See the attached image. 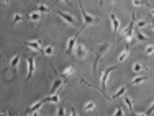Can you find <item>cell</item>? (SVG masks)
Returning <instances> with one entry per match:
<instances>
[{"label": "cell", "instance_id": "cell-1", "mask_svg": "<svg viewBox=\"0 0 154 116\" xmlns=\"http://www.w3.org/2000/svg\"><path fill=\"white\" fill-rule=\"evenodd\" d=\"M135 26H136V15L133 13L131 22H129V23H128V26L125 28L123 31H121V34L125 36V39H126L128 43H131V41H133V34H135Z\"/></svg>", "mask_w": 154, "mask_h": 116}, {"label": "cell", "instance_id": "cell-2", "mask_svg": "<svg viewBox=\"0 0 154 116\" xmlns=\"http://www.w3.org/2000/svg\"><path fill=\"white\" fill-rule=\"evenodd\" d=\"M74 54H76V57L79 59V61H84V59L89 56V48H87L85 44H82V43H77L76 48H74Z\"/></svg>", "mask_w": 154, "mask_h": 116}, {"label": "cell", "instance_id": "cell-3", "mask_svg": "<svg viewBox=\"0 0 154 116\" xmlns=\"http://www.w3.org/2000/svg\"><path fill=\"white\" fill-rule=\"evenodd\" d=\"M56 15L61 16V18L64 20L67 25H71V26H76V25H77V20L71 15V13H67V12H56Z\"/></svg>", "mask_w": 154, "mask_h": 116}, {"label": "cell", "instance_id": "cell-4", "mask_svg": "<svg viewBox=\"0 0 154 116\" xmlns=\"http://www.w3.org/2000/svg\"><path fill=\"white\" fill-rule=\"evenodd\" d=\"M113 70H117V67H108V69H105L103 70V74H102V93L107 97V93H105V87H107V82H108V77H110V74L113 72ZM108 98V97H107Z\"/></svg>", "mask_w": 154, "mask_h": 116}, {"label": "cell", "instance_id": "cell-5", "mask_svg": "<svg viewBox=\"0 0 154 116\" xmlns=\"http://www.w3.org/2000/svg\"><path fill=\"white\" fill-rule=\"evenodd\" d=\"M79 8H80V13H82V18H84V23H85V25H93V23L97 22V18H95V16L87 15V12L82 8V0H79Z\"/></svg>", "mask_w": 154, "mask_h": 116}, {"label": "cell", "instance_id": "cell-6", "mask_svg": "<svg viewBox=\"0 0 154 116\" xmlns=\"http://www.w3.org/2000/svg\"><path fill=\"white\" fill-rule=\"evenodd\" d=\"M46 101H48L46 98H43V100H40L38 103H34V105H31V106H28V108H26V115H34V111L38 113V111L43 108V105L46 103Z\"/></svg>", "mask_w": 154, "mask_h": 116}, {"label": "cell", "instance_id": "cell-7", "mask_svg": "<svg viewBox=\"0 0 154 116\" xmlns=\"http://www.w3.org/2000/svg\"><path fill=\"white\" fill-rule=\"evenodd\" d=\"M110 22H111V31H113V34H117L118 30H120V20H118L117 15L111 13V15H110Z\"/></svg>", "mask_w": 154, "mask_h": 116}, {"label": "cell", "instance_id": "cell-8", "mask_svg": "<svg viewBox=\"0 0 154 116\" xmlns=\"http://www.w3.org/2000/svg\"><path fill=\"white\" fill-rule=\"evenodd\" d=\"M26 65H28L26 80H30L31 77H33V72H34V59H33V57H28V59H26Z\"/></svg>", "mask_w": 154, "mask_h": 116}, {"label": "cell", "instance_id": "cell-9", "mask_svg": "<svg viewBox=\"0 0 154 116\" xmlns=\"http://www.w3.org/2000/svg\"><path fill=\"white\" fill-rule=\"evenodd\" d=\"M77 36H79V34H76V36L69 38V41H67V46H66V54H71V52L74 51V46L77 44Z\"/></svg>", "mask_w": 154, "mask_h": 116}, {"label": "cell", "instance_id": "cell-10", "mask_svg": "<svg viewBox=\"0 0 154 116\" xmlns=\"http://www.w3.org/2000/svg\"><path fill=\"white\" fill-rule=\"evenodd\" d=\"M25 46L30 48V49H33V51H40V49H41V43H40V41H36V39H31V41H25Z\"/></svg>", "mask_w": 154, "mask_h": 116}, {"label": "cell", "instance_id": "cell-11", "mask_svg": "<svg viewBox=\"0 0 154 116\" xmlns=\"http://www.w3.org/2000/svg\"><path fill=\"white\" fill-rule=\"evenodd\" d=\"M62 85H64V77H62V79H56L54 83H52V87H51V90H49V93H56Z\"/></svg>", "mask_w": 154, "mask_h": 116}, {"label": "cell", "instance_id": "cell-12", "mask_svg": "<svg viewBox=\"0 0 154 116\" xmlns=\"http://www.w3.org/2000/svg\"><path fill=\"white\" fill-rule=\"evenodd\" d=\"M125 93H126V87H125V85H121V87H118V90H117V92H113V95L110 97V100H117V98L123 97Z\"/></svg>", "mask_w": 154, "mask_h": 116}, {"label": "cell", "instance_id": "cell-13", "mask_svg": "<svg viewBox=\"0 0 154 116\" xmlns=\"http://www.w3.org/2000/svg\"><path fill=\"white\" fill-rule=\"evenodd\" d=\"M18 62H20V56H18V54L13 56V57L10 59V70H12V72H15V70H16V65H18Z\"/></svg>", "mask_w": 154, "mask_h": 116}, {"label": "cell", "instance_id": "cell-14", "mask_svg": "<svg viewBox=\"0 0 154 116\" xmlns=\"http://www.w3.org/2000/svg\"><path fill=\"white\" fill-rule=\"evenodd\" d=\"M148 80V75H136L135 79L131 80V85H139V83L146 82Z\"/></svg>", "mask_w": 154, "mask_h": 116}, {"label": "cell", "instance_id": "cell-15", "mask_svg": "<svg viewBox=\"0 0 154 116\" xmlns=\"http://www.w3.org/2000/svg\"><path fill=\"white\" fill-rule=\"evenodd\" d=\"M46 100L49 101V103H59V101H61V97H59V95H56V93H49L46 97Z\"/></svg>", "mask_w": 154, "mask_h": 116}, {"label": "cell", "instance_id": "cell-16", "mask_svg": "<svg viewBox=\"0 0 154 116\" xmlns=\"http://www.w3.org/2000/svg\"><path fill=\"white\" fill-rule=\"evenodd\" d=\"M108 48H110V43H102V44H99V52H97V54H99V56H103L105 52L108 51Z\"/></svg>", "mask_w": 154, "mask_h": 116}, {"label": "cell", "instance_id": "cell-17", "mask_svg": "<svg viewBox=\"0 0 154 116\" xmlns=\"http://www.w3.org/2000/svg\"><path fill=\"white\" fill-rule=\"evenodd\" d=\"M74 72H76V67H74V65H69V67H66L64 70H62V77H64V79H66V77L72 75V74H74Z\"/></svg>", "mask_w": 154, "mask_h": 116}, {"label": "cell", "instance_id": "cell-18", "mask_svg": "<svg viewBox=\"0 0 154 116\" xmlns=\"http://www.w3.org/2000/svg\"><path fill=\"white\" fill-rule=\"evenodd\" d=\"M40 18H41V15H40V12H38V10H34V12L30 13V22L36 23V22H40Z\"/></svg>", "mask_w": 154, "mask_h": 116}, {"label": "cell", "instance_id": "cell-19", "mask_svg": "<svg viewBox=\"0 0 154 116\" xmlns=\"http://www.w3.org/2000/svg\"><path fill=\"white\" fill-rule=\"evenodd\" d=\"M123 101H125V105L128 106V110L133 113V101H131V98L126 97V95H123Z\"/></svg>", "mask_w": 154, "mask_h": 116}, {"label": "cell", "instance_id": "cell-20", "mask_svg": "<svg viewBox=\"0 0 154 116\" xmlns=\"http://www.w3.org/2000/svg\"><path fill=\"white\" fill-rule=\"evenodd\" d=\"M135 34H136V38H138V41H148V36H146L144 33H141V30H136Z\"/></svg>", "mask_w": 154, "mask_h": 116}, {"label": "cell", "instance_id": "cell-21", "mask_svg": "<svg viewBox=\"0 0 154 116\" xmlns=\"http://www.w3.org/2000/svg\"><path fill=\"white\" fill-rule=\"evenodd\" d=\"M128 54H129V51H128V48H126V49H123V51H121V52H120V56H118V61H120V62H123V61H125V59H126V57H128Z\"/></svg>", "mask_w": 154, "mask_h": 116}, {"label": "cell", "instance_id": "cell-22", "mask_svg": "<svg viewBox=\"0 0 154 116\" xmlns=\"http://www.w3.org/2000/svg\"><path fill=\"white\" fill-rule=\"evenodd\" d=\"M143 69H144V67H143L141 62H135V64H133V72H135V74H139Z\"/></svg>", "mask_w": 154, "mask_h": 116}, {"label": "cell", "instance_id": "cell-23", "mask_svg": "<svg viewBox=\"0 0 154 116\" xmlns=\"http://www.w3.org/2000/svg\"><path fill=\"white\" fill-rule=\"evenodd\" d=\"M84 110L85 111H93L95 110V103H93V101H87V103L84 105Z\"/></svg>", "mask_w": 154, "mask_h": 116}, {"label": "cell", "instance_id": "cell-24", "mask_svg": "<svg viewBox=\"0 0 154 116\" xmlns=\"http://www.w3.org/2000/svg\"><path fill=\"white\" fill-rule=\"evenodd\" d=\"M43 52H44V56H52V52H54V48H52L51 44H49V46H44V48H43Z\"/></svg>", "mask_w": 154, "mask_h": 116}, {"label": "cell", "instance_id": "cell-25", "mask_svg": "<svg viewBox=\"0 0 154 116\" xmlns=\"http://www.w3.org/2000/svg\"><path fill=\"white\" fill-rule=\"evenodd\" d=\"M133 7H148L146 0H133Z\"/></svg>", "mask_w": 154, "mask_h": 116}, {"label": "cell", "instance_id": "cell-26", "mask_svg": "<svg viewBox=\"0 0 154 116\" xmlns=\"http://www.w3.org/2000/svg\"><path fill=\"white\" fill-rule=\"evenodd\" d=\"M148 26V22L146 20H139V22H136V30H141V28Z\"/></svg>", "mask_w": 154, "mask_h": 116}, {"label": "cell", "instance_id": "cell-27", "mask_svg": "<svg viewBox=\"0 0 154 116\" xmlns=\"http://www.w3.org/2000/svg\"><path fill=\"white\" fill-rule=\"evenodd\" d=\"M36 10H38V12H40V13H44V12H49V8H48L46 5H38V7H36Z\"/></svg>", "mask_w": 154, "mask_h": 116}, {"label": "cell", "instance_id": "cell-28", "mask_svg": "<svg viewBox=\"0 0 154 116\" xmlns=\"http://www.w3.org/2000/svg\"><path fill=\"white\" fill-rule=\"evenodd\" d=\"M64 113H66V111H64V106L58 103V108H56V115H64Z\"/></svg>", "mask_w": 154, "mask_h": 116}, {"label": "cell", "instance_id": "cell-29", "mask_svg": "<svg viewBox=\"0 0 154 116\" xmlns=\"http://www.w3.org/2000/svg\"><path fill=\"white\" fill-rule=\"evenodd\" d=\"M22 18H23V16L20 15V13H15V15H13V23H20V22H22Z\"/></svg>", "mask_w": 154, "mask_h": 116}, {"label": "cell", "instance_id": "cell-30", "mask_svg": "<svg viewBox=\"0 0 154 116\" xmlns=\"http://www.w3.org/2000/svg\"><path fill=\"white\" fill-rule=\"evenodd\" d=\"M146 54H148V56L154 54V46H153V44H149V46H146Z\"/></svg>", "mask_w": 154, "mask_h": 116}, {"label": "cell", "instance_id": "cell-31", "mask_svg": "<svg viewBox=\"0 0 154 116\" xmlns=\"http://www.w3.org/2000/svg\"><path fill=\"white\" fill-rule=\"evenodd\" d=\"M153 111H154V103H153V105H151V106H149V108H148V110H146V111H144V115H151V113H153Z\"/></svg>", "mask_w": 154, "mask_h": 116}, {"label": "cell", "instance_id": "cell-32", "mask_svg": "<svg viewBox=\"0 0 154 116\" xmlns=\"http://www.w3.org/2000/svg\"><path fill=\"white\" fill-rule=\"evenodd\" d=\"M113 115H125V113H123V110H121V108H117V110L113 111Z\"/></svg>", "mask_w": 154, "mask_h": 116}, {"label": "cell", "instance_id": "cell-33", "mask_svg": "<svg viewBox=\"0 0 154 116\" xmlns=\"http://www.w3.org/2000/svg\"><path fill=\"white\" fill-rule=\"evenodd\" d=\"M61 2H66V3H69V0H61Z\"/></svg>", "mask_w": 154, "mask_h": 116}, {"label": "cell", "instance_id": "cell-34", "mask_svg": "<svg viewBox=\"0 0 154 116\" xmlns=\"http://www.w3.org/2000/svg\"><path fill=\"white\" fill-rule=\"evenodd\" d=\"M10 2V0H3V3H8Z\"/></svg>", "mask_w": 154, "mask_h": 116}, {"label": "cell", "instance_id": "cell-35", "mask_svg": "<svg viewBox=\"0 0 154 116\" xmlns=\"http://www.w3.org/2000/svg\"><path fill=\"white\" fill-rule=\"evenodd\" d=\"M99 3H100V5H102V3H103V0H99Z\"/></svg>", "mask_w": 154, "mask_h": 116}, {"label": "cell", "instance_id": "cell-36", "mask_svg": "<svg viewBox=\"0 0 154 116\" xmlns=\"http://www.w3.org/2000/svg\"><path fill=\"white\" fill-rule=\"evenodd\" d=\"M151 26H153V31H154V22H153V25H151Z\"/></svg>", "mask_w": 154, "mask_h": 116}, {"label": "cell", "instance_id": "cell-37", "mask_svg": "<svg viewBox=\"0 0 154 116\" xmlns=\"http://www.w3.org/2000/svg\"><path fill=\"white\" fill-rule=\"evenodd\" d=\"M151 13H153V15H154V10H153V12H151Z\"/></svg>", "mask_w": 154, "mask_h": 116}]
</instances>
